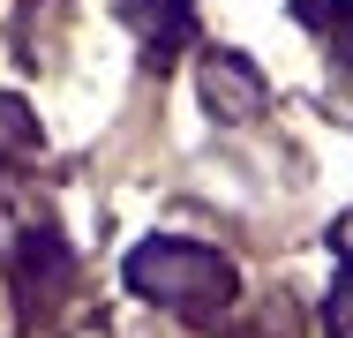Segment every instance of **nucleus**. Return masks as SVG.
<instances>
[{
  "label": "nucleus",
  "mask_w": 353,
  "mask_h": 338,
  "mask_svg": "<svg viewBox=\"0 0 353 338\" xmlns=\"http://www.w3.org/2000/svg\"><path fill=\"white\" fill-rule=\"evenodd\" d=\"M128 286L143 301L181 308V316H211L218 301L233 293V270H225V256L196 248V241H143L128 256Z\"/></svg>",
  "instance_id": "obj_1"
},
{
  "label": "nucleus",
  "mask_w": 353,
  "mask_h": 338,
  "mask_svg": "<svg viewBox=\"0 0 353 338\" xmlns=\"http://www.w3.org/2000/svg\"><path fill=\"white\" fill-rule=\"evenodd\" d=\"M30 150H38L30 106H23V98H0V166H8V158H30Z\"/></svg>",
  "instance_id": "obj_4"
},
{
  "label": "nucleus",
  "mask_w": 353,
  "mask_h": 338,
  "mask_svg": "<svg viewBox=\"0 0 353 338\" xmlns=\"http://www.w3.org/2000/svg\"><path fill=\"white\" fill-rule=\"evenodd\" d=\"M0 338H8V301H0Z\"/></svg>",
  "instance_id": "obj_8"
},
{
  "label": "nucleus",
  "mask_w": 353,
  "mask_h": 338,
  "mask_svg": "<svg viewBox=\"0 0 353 338\" xmlns=\"http://www.w3.org/2000/svg\"><path fill=\"white\" fill-rule=\"evenodd\" d=\"M293 15L308 30H339V46H353V0H293Z\"/></svg>",
  "instance_id": "obj_5"
},
{
  "label": "nucleus",
  "mask_w": 353,
  "mask_h": 338,
  "mask_svg": "<svg viewBox=\"0 0 353 338\" xmlns=\"http://www.w3.org/2000/svg\"><path fill=\"white\" fill-rule=\"evenodd\" d=\"M323 324H331V338H353V270L331 286V301H323Z\"/></svg>",
  "instance_id": "obj_6"
},
{
  "label": "nucleus",
  "mask_w": 353,
  "mask_h": 338,
  "mask_svg": "<svg viewBox=\"0 0 353 338\" xmlns=\"http://www.w3.org/2000/svg\"><path fill=\"white\" fill-rule=\"evenodd\" d=\"M203 98H211L218 121H256V113H263V83H256V68L233 61V53H203Z\"/></svg>",
  "instance_id": "obj_2"
},
{
  "label": "nucleus",
  "mask_w": 353,
  "mask_h": 338,
  "mask_svg": "<svg viewBox=\"0 0 353 338\" xmlns=\"http://www.w3.org/2000/svg\"><path fill=\"white\" fill-rule=\"evenodd\" d=\"M113 15L143 38L150 61H165V53L188 46V0H113Z\"/></svg>",
  "instance_id": "obj_3"
},
{
  "label": "nucleus",
  "mask_w": 353,
  "mask_h": 338,
  "mask_svg": "<svg viewBox=\"0 0 353 338\" xmlns=\"http://www.w3.org/2000/svg\"><path fill=\"white\" fill-rule=\"evenodd\" d=\"M339 248H346V256H353V218H346V226H339Z\"/></svg>",
  "instance_id": "obj_7"
}]
</instances>
